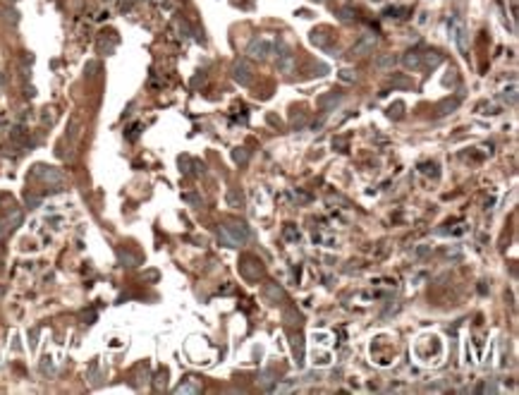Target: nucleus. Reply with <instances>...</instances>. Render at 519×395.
<instances>
[{
    "label": "nucleus",
    "instance_id": "obj_1",
    "mask_svg": "<svg viewBox=\"0 0 519 395\" xmlns=\"http://www.w3.org/2000/svg\"><path fill=\"white\" fill-rule=\"evenodd\" d=\"M218 240L225 242L228 247H242L249 240V228L239 221H228L218 230Z\"/></svg>",
    "mask_w": 519,
    "mask_h": 395
},
{
    "label": "nucleus",
    "instance_id": "obj_2",
    "mask_svg": "<svg viewBox=\"0 0 519 395\" xmlns=\"http://www.w3.org/2000/svg\"><path fill=\"white\" fill-rule=\"evenodd\" d=\"M232 77H235L237 84H242V87H249L252 84V67L244 63V60H237L235 65H232Z\"/></svg>",
    "mask_w": 519,
    "mask_h": 395
},
{
    "label": "nucleus",
    "instance_id": "obj_3",
    "mask_svg": "<svg viewBox=\"0 0 519 395\" xmlns=\"http://www.w3.org/2000/svg\"><path fill=\"white\" fill-rule=\"evenodd\" d=\"M268 53H270V43L266 39H254L249 43V48H247V56L254 58V60H263Z\"/></svg>",
    "mask_w": 519,
    "mask_h": 395
},
{
    "label": "nucleus",
    "instance_id": "obj_4",
    "mask_svg": "<svg viewBox=\"0 0 519 395\" xmlns=\"http://www.w3.org/2000/svg\"><path fill=\"white\" fill-rule=\"evenodd\" d=\"M450 34H452L455 43L459 46V50H467V32H464V24L459 22L457 17L450 22Z\"/></svg>",
    "mask_w": 519,
    "mask_h": 395
},
{
    "label": "nucleus",
    "instance_id": "obj_5",
    "mask_svg": "<svg viewBox=\"0 0 519 395\" xmlns=\"http://www.w3.org/2000/svg\"><path fill=\"white\" fill-rule=\"evenodd\" d=\"M373 46H376V36H371V34H366L362 41H357L352 48V56L362 58V56H369L371 50H373Z\"/></svg>",
    "mask_w": 519,
    "mask_h": 395
},
{
    "label": "nucleus",
    "instance_id": "obj_6",
    "mask_svg": "<svg viewBox=\"0 0 519 395\" xmlns=\"http://www.w3.org/2000/svg\"><path fill=\"white\" fill-rule=\"evenodd\" d=\"M36 175H39L41 180H46V182H56V185H60V182H63V173H60V170H56V168L36 166Z\"/></svg>",
    "mask_w": 519,
    "mask_h": 395
},
{
    "label": "nucleus",
    "instance_id": "obj_7",
    "mask_svg": "<svg viewBox=\"0 0 519 395\" xmlns=\"http://www.w3.org/2000/svg\"><path fill=\"white\" fill-rule=\"evenodd\" d=\"M242 276L249 278V280H256L261 276V266L254 259H244L242 261Z\"/></svg>",
    "mask_w": 519,
    "mask_h": 395
},
{
    "label": "nucleus",
    "instance_id": "obj_8",
    "mask_svg": "<svg viewBox=\"0 0 519 395\" xmlns=\"http://www.w3.org/2000/svg\"><path fill=\"white\" fill-rule=\"evenodd\" d=\"M263 295H266V302H270V304H276L278 300H283L285 297L283 287H280L278 283H268L266 287H263Z\"/></svg>",
    "mask_w": 519,
    "mask_h": 395
},
{
    "label": "nucleus",
    "instance_id": "obj_9",
    "mask_svg": "<svg viewBox=\"0 0 519 395\" xmlns=\"http://www.w3.org/2000/svg\"><path fill=\"white\" fill-rule=\"evenodd\" d=\"M373 65H376V70H380V72H390L395 67V56H393V53L378 56L376 60H373Z\"/></svg>",
    "mask_w": 519,
    "mask_h": 395
},
{
    "label": "nucleus",
    "instance_id": "obj_10",
    "mask_svg": "<svg viewBox=\"0 0 519 395\" xmlns=\"http://www.w3.org/2000/svg\"><path fill=\"white\" fill-rule=\"evenodd\" d=\"M402 63H404V67H409V70H417V67H421V53L409 50L407 56L402 58Z\"/></svg>",
    "mask_w": 519,
    "mask_h": 395
},
{
    "label": "nucleus",
    "instance_id": "obj_11",
    "mask_svg": "<svg viewBox=\"0 0 519 395\" xmlns=\"http://www.w3.org/2000/svg\"><path fill=\"white\" fill-rule=\"evenodd\" d=\"M228 206H232V208H242L244 206V194L239 190H228Z\"/></svg>",
    "mask_w": 519,
    "mask_h": 395
},
{
    "label": "nucleus",
    "instance_id": "obj_12",
    "mask_svg": "<svg viewBox=\"0 0 519 395\" xmlns=\"http://www.w3.org/2000/svg\"><path fill=\"white\" fill-rule=\"evenodd\" d=\"M421 63L428 65V67H438V65L443 63V58H441V53H435V50H428V53H424Z\"/></svg>",
    "mask_w": 519,
    "mask_h": 395
},
{
    "label": "nucleus",
    "instance_id": "obj_13",
    "mask_svg": "<svg viewBox=\"0 0 519 395\" xmlns=\"http://www.w3.org/2000/svg\"><path fill=\"white\" fill-rule=\"evenodd\" d=\"M199 390H201V386H197L192 379L184 381V383H180V386L175 388V393H199Z\"/></svg>",
    "mask_w": 519,
    "mask_h": 395
},
{
    "label": "nucleus",
    "instance_id": "obj_14",
    "mask_svg": "<svg viewBox=\"0 0 519 395\" xmlns=\"http://www.w3.org/2000/svg\"><path fill=\"white\" fill-rule=\"evenodd\" d=\"M294 357H297L294 362L302 366V364H304V343H302V338H299V335L294 338Z\"/></svg>",
    "mask_w": 519,
    "mask_h": 395
},
{
    "label": "nucleus",
    "instance_id": "obj_15",
    "mask_svg": "<svg viewBox=\"0 0 519 395\" xmlns=\"http://www.w3.org/2000/svg\"><path fill=\"white\" fill-rule=\"evenodd\" d=\"M500 98H503V101H510V106H514V103H517V87L512 84L510 89H505L503 94H500Z\"/></svg>",
    "mask_w": 519,
    "mask_h": 395
},
{
    "label": "nucleus",
    "instance_id": "obj_16",
    "mask_svg": "<svg viewBox=\"0 0 519 395\" xmlns=\"http://www.w3.org/2000/svg\"><path fill=\"white\" fill-rule=\"evenodd\" d=\"M232 158H235L237 163H247V161H249V151L247 149H235L232 151Z\"/></svg>",
    "mask_w": 519,
    "mask_h": 395
},
{
    "label": "nucleus",
    "instance_id": "obj_17",
    "mask_svg": "<svg viewBox=\"0 0 519 395\" xmlns=\"http://www.w3.org/2000/svg\"><path fill=\"white\" fill-rule=\"evenodd\" d=\"M428 252H431V245H419L417 249H414V259H424Z\"/></svg>",
    "mask_w": 519,
    "mask_h": 395
},
{
    "label": "nucleus",
    "instance_id": "obj_18",
    "mask_svg": "<svg viewBox=\"0 0 519 395\" xmlns=\"http://www.w3.org/2000/svg\"><path fill=\"white\" fill-rule=\"evenodd\" d=\"M402 108H404V106H402V103H395V106H390V111H388V115H390V118H402Z\"/></svg>",
    "mask_w": 519,
    "mask_h": 395
},
{
    "label": "nucleus",
    "instance_id": "obj_19",
    "mask_svg": "<svg viewBox=\"0 0 519 395\" xmlns=\"http://www.w3.org/2000/svg\"><path fill=\"white\" fill-rule=\"evenodd\" d=\"M457 103H459L457 98H455V101H445V103L441 106V113H452V111L457 108Z\"/></svg>",
    "mask_w": 519,
    "mask_h": 395
},
{
    "label": "nucleus",
    "instance_id": "obj_20",
    "mask_svg": "<svg viewBox=\"0 0 519 395\" xmlns=\"http://www.w3.org/2000/svg\"><path fill=\"white\" fill-rule=\"evenodd\" d=\"M340 19H342V22H352L354 19V12L349 8H342L340 10Z\"/></svg>",
    "mask_w": 519,
    "mask_h": 395
},
{
    "label": "nucleus",
    "instance_id": "obj_21",
    "mask_svg": "<svg viewBox=\"0 0 519 395\" xmlns=\"http://www.w3.org/2000/svg\"><path fill=\"white\" fill-rule=\"evenodd\" d=\"M12 139H15V142H19V139H24V137H26V129H24V127H15V129H12Z\"/></svg>",
    "mask_w": 519,
    "mask_h": 395
},
{
    "label": "nucleus",
    "instance_id": "obj_22",
    "mask_svg": "<svg viewBox=\"0 0 519 395\" xmlns=\"http://www.w3.org/2000/svg\"><path fill=\"white\" fill-rule=\"evenodd\" d=\"M338 77L342 79V82H354V72L352 70H340Z\"/></svg>",
    "mask_w": 519,
    "mask_h": 395
},
{
    "label": "nucleus",
    "instance_id": "obj_23",
    "mask_svg": "<svg viewBox=\"0 0 519 395\" xmlns=\"http://www.w3.org/2000/svg\"><path fill=\"white\" fill-rule=\"evenodd\" d=\"M285 237H287V240H299V230H294L292 225H287V228H285Z\"/></svg>",
    "mask_w": 519,
    "mask_h": 395
},
{
    "label": "nucleus",
    "instance_id": "obj_24",
    "mask_svg": "<svg viewBox=\"0 0 519 395\" xmlns=\"http://www.w3.org/2000/svg\"><path fill=\"white\" fill-rule=\"evenodd\" d=\"M292 388H294V383H278L273 390H276V393H287V390H292Z\"/></svg>",
    "mask_w": 519,
    "mask_h": 395
},
{
    "label": "nucleus",
    "instance_id": "obj_25",
    "mask_svg": "<svg viewBox=\"0 0 519 395\" xmlns=\"http://www.w3.org/2000/svg\"><path fill=\"white\" fill-rule=\"evenodd\" d=\"M120 259L127 261V266H134V261H136V259L132 256V254H127V252H120Z\"/></svg>",
    "mask_w": 519,
    "mask_h": 395
},
{
    "label": "nucleus",
    "instance_id": "obj_26",
    "mask_svg": "<svg viewBox=\"0 0 519 395\" xmlns=\"http://www.w3.org/2000/svg\"><path fill=\"white\" fill-rule=\"evenodd\" d=\"M5 19H8L10 24H17V19H19V17H17L15 10H8V12H5Z\"/></svg>",
    "mask_w": 519,
    "mask_h": 395
},
{
    "label": "nucleus",
    "instance_id": "obj_27",
    "mask_svg": "<svg viewBox=\"0 0 519 395\" xmlns=\"http://www.w3.org/2000/svg\"><path fill=\"white\" fill-rule=\"evenodd\" d=\"M311 41H314V43H318V46H325V36H323V32L321 34H314V36H311Z\"/></svg>",
    "mask_w": 519,
    "mask_h": 395
},
{
    "label": "nucleus",
    "instance_id": "obj_28",
    "mask_svg": "<svg viewBox=\"0 0 519 395\" xmlns=\"http://www.w3.org/2000/svg\"><path fill=\"white\" fill-rule=\"evenodd\" d=\"M268 383H270V374L266 372V374H263V379H261V386H263V388H268Z\"/></svg>",
    "mask_w": 519,
    "mask_h": 395
},
{
    "label": "nucleus",
    "instance_id": "obj_29",
    "mask_svg": "<svg viewBox=\"0 0 519 395\" xmlns=\"http://www.w3.org/2000/svg\"><path fill=\"white\" fill-rule=\"evenodd\" d=\"M393 82H395V84H400V87H409V82H407V79H402V77H395Z\"/></svg>",
    "mask_w": 519,
    "mask_h": 395
},
{
    "label": "nucleus",
    "instance_id": "obj_30",
    "mask_svg": "<svg viewBox=\"0 0 519 395\" xmlns=\"http://www.w3.org/2000/svg\"><path fill=\"white\" fill-rule=\"evenodd\" d=\"M426 390H428V393H441L443 386H426Z\"/></svg>",
    "mask_w": 519,
    "mask_h": 395
},
{
    "label": "nucleus",
    "instance_id": "obj_31",
    "mask_svg": "<svg viewBox=\"0 0 519 395\" xmlns=\"http://www.w3.org/2000/svg\"><path fill=\"white\" fill-rule=\"evenodd\" d=\"M8 3H15V0H8Z\"/></svg>",
    "mask_w": 519,
    "mask_h": 395
}]
</instances>
